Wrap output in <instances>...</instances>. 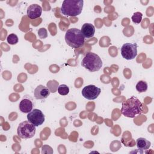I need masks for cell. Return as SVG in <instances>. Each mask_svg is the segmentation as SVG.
<instances>
[{
    "label": "cell",
    "mask_w": 154,
    "mask_h": 154,
    "mask_svg": "<svg viewBox=\"0 0 154 154\" xmlns=\"http://www.w3.org/2000/svg\"><path fill=\"white\" fill-rule=\"evenodd\" d=\"M66 43L72 48H78L82 46L85 42V37L80 29L72 28L69 29L65 34Z\"/></svg>",
    "instance_id": "obj_3"
},
{
    "label": "cell",
    "mask_w": 154,
    "mask_h": 154,
    "mask_svg": "<svg viewBox=\"0 0 154 154\" xmlns=\"http://www.w3.org/2000/svg\"><path fill=\"white\" fill-rule=\"evenodd\" d=\"M101 92L100 88L94 85H88L83 88L81 93L82 96L88 100L96 99Z\"/></svg>",
    "instance_id": "obj_8"
},
{
    "label": "cell",
    "mask_w": 154,
    "mask_h": 154,
    "mask_svg": "<svg viewBox=\"0 0 154 154\" xmlns=\"http://www.w3.org/2000/svg\"><path fill=\"white\" fill-rule=\"evenodd\" d=\"M136 143H137V148L139 150H146L149 149L151 144L149 141L142 137L138 138L136 141Z\"/></svg>",
    "instance_id": "obj_13"
},
{
    "label": "cell",
    "mask_w": 154,
    "mask_h": 154,
    "mask_svg": "<svg viewBox=\"0 0 154 154\" xmlns=\"http://www.w3.org/2000/svg\"><path fill=\"white\" fill-rule=\"evenodd\" d=\"M83 4V0H64L61 7V13L65 16H76L81 13Z\"/></svg>",
    "instance_id": "obj_2"
},
{
    "label": "cell",
    "mask_w": 154,
    "mask_h": 154,
    "mask_svg": "<svg viewBox=\"0 0 154 154\" xmlns=\"http://www.w3.org/2000/svg\"><path fill=\"white\" fill-rule=\"evenodd\" d=\"M121 55L123 58L127 60H131L137 55V43H126L123 45L120 49Z\"/></svg>",
    "instance_id": "obj_6"
},
{
    "label": "cell",
    "mask_w": 154,
    "mask_h": 154,
    "mask_svg": "<svg viewBox=\"0 0 154 154\" xmlns=\"http://www.w3.org/2000/svg\"><path fill=\"white\" fill-rule=\"evenodd\" d=\"M81 66L90 72H96L102 66V61L100 57L92 52H88L81 61Z\"/></svg>",
    "instance_id": "obj_4"
},
{
    "label": "cell",
    "mask_w": 154,
    "mask_h": 154,
    "mask_svg": "<svg viewBox=\"0 0 154 154\" xmlns=\"http://www.w3.org/2000/svg\"><path fill=\"white\" fill-rule=\"evenodd\" d=\"M7 41L10 45H16L19 41L18 37L15 34H10L7 37Z\"/></svg>",
    "instance_id": "obj_16"
},
{
    "label": "cell",
    "mask_w": 154,
    "mask_h": 154,
    "mask_svg": "<svg viewBox=\"0 0 154 154\" xmlns=\"http://www.w3.org/2000/svg\"><path fill=\"white\" fill-rule=\"evenodd\" d=\"M142 16L143 14L141 12H135L134 13L133 16H132V22L136 24L140 23L142 20Z\"/></svg>",
    "instance_id": "obj_17"
},
{
    "label": "cell",
    "mask_w": 154,
    "mask_h": 154,
    "mask_svg": "<svg viewBox=\"0 0 154 154\" xmlns=\"http://www.w3.org/2000/svg\"><path fill=\"white\" fill-rule=\"evenodd\" d=\"M50 94L49 88L45 85H39L34 90V96L36 99H44L47 98Z\"/></svg>",
    "instance_id": "obj_11"
},
{
    "label": "cell",
    "mask_w": 154,
    "mask_h": 154,
    "mask_svg": "<svg viewBox=\"0 0 154 154\" xmlns=\"http://www.w3.org/2000/svg\"><path fill=\"white\" fill-rule=\"evenodd\" d=\"M38 35L40 38H45L48 37V32L45 28H41L38 31Z\"/></svg>",
    "instance_id": "obj_18"
},
{
    "label": "cell",
    "mask_w": 154,
    "mask_h": 154,
    "mask_svg": "<svg viewBox=\"0 0 154 154\" xmlns=\"http://www.w3.org/2000/svg\"><path fill=\"white\" fill-rule=\"evenodd\" d=\"M147 83L144 81H140L136 85V90L139 93L145 92L147 90Z\"/></svg>",
    "instance_id": "obj_14"
},
{
    "label": "cell",
    "mask_w": 154,
    "mask_h": 154,
    "mask_svg": "<svg viewBox=\"0 0 154 154\" xmlns=\"http://www.w3.org/2000/svg\"><path fill=\"white\" fill-rule=\"evenodd\" d=\"M58 93L62 96H66L69 93V88L66 84H61L58 87Z\"/></svg>",
    "instance_id": "obj_15"
},
{
    "label": "cell",
    "mask_w": 154,
    "mask_h": 154,
    "mask_svg": "<svg viewBox=\"0 0 154 154\" xmlns=\"http://www.w3.org/2000/svg\"><path fill=\"white\" fill-rule=\"evenodd\" d=\"M143 105L140 100L135 96H132L122 102L121 113L125 117L134 118L141 114Z\"/></svg>",
    "instance_id": "obj_1"
},
{
    "label": "cell",
    "mask_w": 154,
    "mask_h": 154,
    "mask_svg": "<svg viewBox=\"0 0 154 154\" xmlns=\"http://www.w3.org/2000/svg\"><path fill=\"white\" fill-rule=\"evenodd\" d=\"M42 8L37 4L30 5L27 8V16L31 19L39 17L42 15Z\"/></svg>",
    "instance_id": "obj_10"
},
{
    "label": "cell",
    "mask_w": 154,
    "mask_h": 154,
    "mask_svg": "<svg viewBox=\"0 0 154 154\" xmlns=\"http://www.w3.org/2000/svg\"><path fill=\"white\" fill-rule=\"evenodd\" d=\"M33 102L30 96L26 95L19 103L20 111L23 113H28L32 110Z\"/></svg>",
    "instance_id": "obj_9"
},
{
    "label": "cell",
    "mask_w": 154,
    "mask_h": 154,
    "mask_svg": "<svg viewBox=\"0 0 154 154\" xmlns=\"http://www.w3.org/2000/svg\"><path fill=\"white\" fill-rule=\"evenodd\" d=\"M35 130V126L28 120L22 122L19 125L17 133L21 138L28 139L34 137Z\"/></svg>",
    "instance_id": "obj_5"
},
{
    "label": "cell",
    "mask_w": 154,
    "mask_h": 154,
    "mask_svg": "<svg viewBox=\"0 0 154 154\" xmlns=\"http://www.w3.org/2000/svg\"><path fill=\"white\" fill-rule=\"evenodd\" d=\"M81 31L85 38H91L94 35L95 28L91 23H85L82 26Z\"/></svg>",
    "instance_id": "obj_12"
},
{
    "label": "cell",
    "mask_w": 154,
    "mask_h": 154,
    "mask_svg": "<svg viewBox=\"0 0 154 154\" xmlns=\"http://www.w3.org/2000/svg\"><path fill=\"white\" fill-rule=\"evenodd\" d=\"M27 119L35 127L42 125L45 122V115L38 109H34L27 114Z\"/></svg>",
    "instance_id": "obj_7"
}]
</instances>
